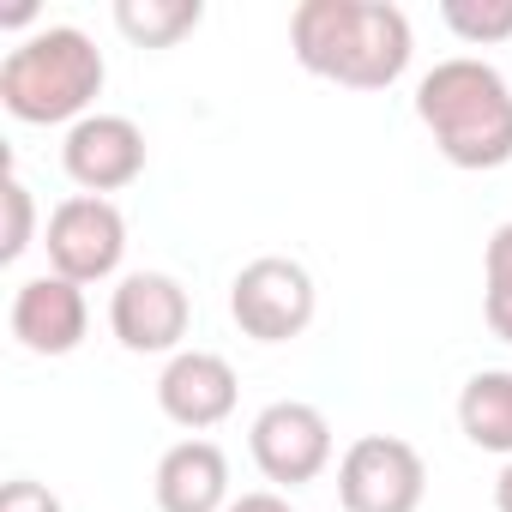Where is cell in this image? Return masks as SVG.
Masks as SVG:
<instances>
[{
  "label": "cell",
  "instance_id": "6da1fadb",
  "mask_svg": "<svg viewBox=\"0 0 512 512\" xmlns=\"http://www.w3.org/2000/svg\"><path fill=\"white\" fill-rule=\"evenodd\" d=\"M290 49L314 79L344 91H392L410 73L416 31L392 0H302L290 13Z\"/></svg>",
  "mask_w": 512,
  "mask_h": 512
},
{
  "label": "cell",
  "instance_id": "7a4b0ae2",
  "mask_svg": "<svg viewBox=\"0 0 512 512\" xmlns=\"http://www.w3.org/2000/svg\"><path fill=\"white\" fill-rule=\"evenodd\" d=\"M416 121L434 133L452 169H506L512 163V85L476 55H452L422 73Z\"/></svg>",
  "mask_w": 512,
  "mask_h": 512
},
{
  "label": "cell",
  "instance_id": "3957f363",
  "mask_svg": "<svg viewBox=\"0 0 512 512\" xmlns=\"http://www.w3.org/2000/svg\"><path fill=\"white\" fill-rule=\"evenodd\" d=\"M103 49L79 25H43L0 61V103L25 127H79L103 97Z\"/></svg>",
  "mask_w": 512,
  "mask_h": 512
},
{
  "label": "cell",
  "instance_id": "277c9868",
  "mask_svg": "<svg viewBox=\"0 0 512 512\" xmlns=\"http://www.w3.org/2000/svg\"><path fill=\"white\" fill-rule=\"evenodd\" d=\"M314 314H320V290H314L308 266L284 260V253L247 260L229 284V320L253 344H290L314 326Z\"/></svg>",
  "mask_w": 512,
  "mask_h": 512
},
{
  "label": "cell",
  "instance_id": "5b68a950",
  "mask_svg": "<svg viewBox=\"0 0 512 512\" xmlns=\"http://www.w3.org/2000/svg\"><path fill=\"white\" fill-rule=\"evenodd\" d=\"M43 247H49V272L67 278V284H103L121 272L127 260V217L115 199H97V193H73L49 211V229H43Z\"/></svg>",
  "mask_w": 512,
  "mask_h": 512
},
{
  "label": "cell",
  "instance_id": "8992f818",
  "mask_svg": "<svg viewBox=\"0 0 512 512\" xmlns=\"http://www.w3.org/2000/svg\"><path fill=\"white\" fill-rule=\"evenodd\" d=\"M422 494H428V464L398 434H362L338 458L344 512H416Z\"/></svg>",
  "mask_w": 512,
  "mask_h": 512
},
{
  "label": "cell",
  "instance_id": "52a82bcc",
  "mask_svg": "<svg viewBox=\"0 0 512 512\" xmlns=\"http://www.w3.org/2000/svg\"><path fill=\"white\" fill-rule=\"evenodd\" d=\"M247 452H253V464H260L266 482L308 488L332 464V422H326V410H314L302 398H278V404H266L260 416H253Z\"/></svg>",
  "mask_w": 512,
  "mask_h": 512
},
{
  "label": "cell",
  "instance_id": "ba28073f",
  "mask_svg": "<svg viewBox=\"0 0 512 512\" xmlns=\"http://www.w3.org/2000/svg\"><path fill=\"white\" fill-rule=\"evenodd\" d=\"M187 326H193V302L169 272H127L109 296V332L133 356H181Z\"/></svg>",
  "mask_w": 512,
  "mask_h": 512
},
{
  "label": "cell",
  "instance_id": "9c48e42d",
  "mask_svg": "<svg viewBox=\"0 0 512 512\" xmlns=\"http://www.w3.org/2000/svg\"><path fill=\"white\" fill-rule=\"evenodd\" d=\"M61 169L73 175L79 193H121L145 175V133L139 121L127 115H85L79 127H67V145H61Z\"/></svg>",
  "mask_w": 512,
  "mask_h": 512
},
{
  "label": "cell",
  "instance_id": "30bf717a",
  "mask_svg": "<svg viewBox=\"0 0 512 512\" xmlns=\"http://www.w3.org/2000/svg\"><path fill=\"white\" fill-rule=\"evenodd\" d=\"M235 398H241V380L217 350H181L157 374V410L187 434H205V428L229 422Z\"/></svg>",
  "mask_w": 512,
  "mask_h": 512
},
{
  "label": "cell",
  "instance_id": "8fae6325",
  "mask_svg": "<svg viewBox=\"0 0 512 512\" xmlns=\"http://www.w3.org/2000/svg\"><path fill=\"white\" fill-rule=\"evenodd\" d=\"M85 326H91V308H85L79 284H67L55 272L19 284V296H13V338L31 356H73L85 344Z\"/></svg>",
  "mask_w": 512,
  "mask_h": 512
},
{
  "label": "cell",
  "instance_id": "7c38bea8",
  "mask_svg": "<svg viewBox=\"0 0 512 512\" xmlns=\"http://www.w3.org/2000/svg\"><path fill=\"white\" fill-rule=\"evenodd\" d=\"M151 488L163 512H229V458L217 440H175L157 458Z\"/></svg>",
  "mask_w": 512,
  "mask_h": 512
},
{
  "label": "cell",
  "instance_id": "4fadbf2b",
  "mask_svg": "<svg viewBox=\"0 0 512 512\" xmlns=\"http://www.w3.org/2000/svg\"><path fill=\"white\" fill-rule=\"evenodd\" d=\"M458 428L470 446L512 458V368H482L458 392Z\"/></svg>",
  "mask_w": 512,
  "mask_h": 512
},
{
  "label": "cell",
  "instance_id": "5bb4252c",
  "mask_svg": "<svg viewBox=\"0 0 512 512\" xmlns=\"http://www.w3.org/2000/svg\"><path fill=\"white\" fill-rule=\"evenodd\" d=\"M205 19L199 0H115V31L133 49H175Z\"/></svg>",
  "mask_w": 512,
  "mask_h": 512
},
{
  "label": "cell",
  "instance_id": "9a60e30c",
  "mask_svg": "<svg viewBox=\"0 0 512 512\" xmlns=\"http://www.w3.org/2000/svg\"><path fill=\"white\" fill-rule=\"evenodd\" d=\"M482 320L500 344H512V223H500L482 253Z\"/></svg>",
  "mask_w": 512,
  "mask_h": 512
},
{
  "label": "cell",
  "instance_id": "2e32d148",
  "mask_svg": "<svg viewBox=\"0 0 512 512\" xmlns=\"http://www.w3.org/2000/svg\"><path fill=\"white\" fill-rule=\"evenodd\" d=\"M446 31L470 49H494L512 37V0H446L440 7Z\"/></svg>",
  "mask_w": 512,
  "mask_h": 512
},
{
  "label": "cell",
  "instance_id": "e0dca14e",
  "mask_svg": "<svg viewBox=\"0 0 512 512\" xmlns=\"http://www.w3.org/2000/svg\"><path fill=\"white\" fill-rule=\"evenodd\" d=\"M31 235H37V199H31V187L13 175V163H7V175H0V260H25V247H31Z\"/></svg>",
  "mask_w": 512,
  "mask_h": 512
},
{
  "label": "cell",
  "instance_id": "ac0fdd59",
  "mask_svg": "<svg viewBox=\"0 0 512 512\" xmlns=\"http://www.w3.org/2000/svg\"><path fill=\"white\" fill-rule=\"evenodd\" d=\"M0 512H61V500H55L43 482H31V476H13L7 488H0Z\"/></svg>",
  "mask_w": 512,
  "mask_h": 512
},
{
  "label": "cell",
  "instance_id": "d6986e66",
  "mask_svg": "<svg viewBox=\"0 0 512 512\" xmlns=\"http://www.w3.org/2000/svg\"><path fill=\"white\" fill-rule=\"evenodd\" d=\"M229 512H296L278 488H253V494H241V500H229Z\"/></svg>",
  "mask_w": 512,
  "mask_h": 512
},
{
  "label": "cell",
  "instance_id": "ffe728a7",
  "mask_svg": "<svg viewBox=\"0 0 512 512\" xmlns=\"http://www.w3.org/2000/svg\"><path fill=\"white\" fill-rule=\"evenodd\" d=\"M494 512H512V458H506L500 476H494Z\"/></svg>",
  "mask_w": 512,
  "mask_h": 512
}]
</instances>
